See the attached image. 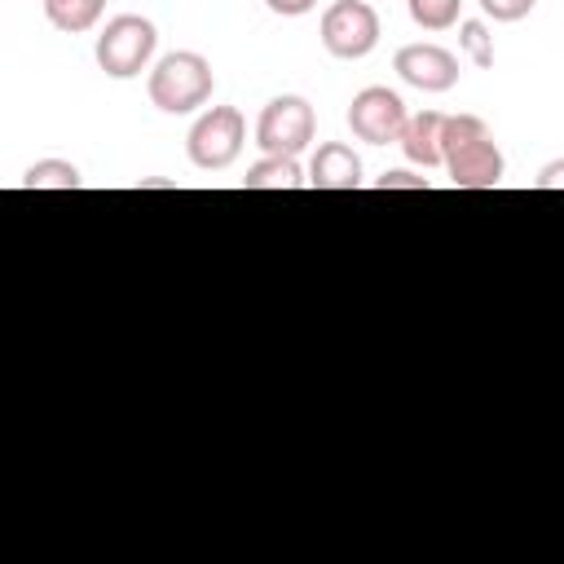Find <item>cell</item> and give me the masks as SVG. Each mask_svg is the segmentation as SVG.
Returning a JSON list of instances; mask_svg holds the SVG:
<instances>
[{
  "instance_id": "cell-18",
  "label": "cell",
  "mask_w": 564,
  "mask_h": 564,
  "mask_svg": "<svg viewBox=\"0 0 564 564\" xmlns=\"http://www.w3.org/2000/svg\"><path fill=\"white\" fill-rule=\"evenodd\" d=\"M533 189H564V159H551V163L533 176Z\"/></svg>"
},
{
  "instance_id": "cell-8",
  "label": "cell",
  "mask_w": 564,
  "mask_h": 564,
  "mask_svg": "<svg viewBox=\"0 0 564 564\" xmlns=\"http://www.w3.org/2000/svg\"><path fill=\"white\" fill-rule=\"evenodd\" d=\"M392 70L419 93H449L458 84V57L441 44H401Z\"/></svg>"
},
{
  "instance_id": "cell-3",
  "label": "cell",
  "mask_w": 564,
  "mask_h": 564,
  "mask_svg": "<svg viewBox=\"0 0 564 564\" xmlns=\"http://www.w3.org/2000/svg\"><path fill=\"white\" fill-rule=\"evenodd\" d=\"M154 44H159V31L150 18L141 13H119L101 26L97 44H93V57L97 66L110 75V79H137L150 57H154Z\"/></svg>"
},
{
  "instance_id": "cell-9",
  "label": "cell",
  "mask_w": 564,
  "mask_h": 564,
  "mask_svg": "<svg viewBox=\"0 0 564 564\" xmlns=\"http://www.w3.org/2000/svg\"><path fill=\"white\" fill-rule=\"evenodd\" d=\"M308 185L313 189H357L361 185V159L348 141H322L308 159Z\"/></svg>"
},
{
  "instance_id": "cell-19",
  "label": "cell",
  "mask_w": 564,
  "mask_h": 564,
  "mask_svg": "<svg viewBox=\"0 0 564 564\" xmlns=\"http://www.w3.org/2000/svg\"><path fill=\"white\" fill-rule=\"evenodd\" d=\"M264 4H269L278 18H304V13H308L317 0H264Z\"/></svg>"
},
{
  "instance_id": "cell-12",
  "label": "cell",
  "mask_w": 564,
  "mask_h": 564,
  "mask_svg": "<svg viewBox=\"0 0 564 564\" xmlns=\"http://www.w3.org/2000/svg\"><path fill=\"white\" fill-rule=\"evenodd\" d=\"M40 4H44V18L57 31H66V35L93 31L97 18H101V9H106V0H40Z\"/></svg>"
},
{
  "instance_id": "cell-14",
  "label": "cell",
  "mask_w": 564,
  "mask_h": 564,
  "mask_svg": "<svg viewBox=\"0 0 564 564\" xmlns=\"http://www.w3.org/2000/svg\"><path fill=\"white\" fill-rule=\"evenodd\" d=\"M405 9L423 31H449L463 13V0H405Z\"/></svg>"
},
{
  "instance_id": "cell-16",
  "label": "cell",
  "mask_w": 564,
  "mask_h": 564,
  "mask_svg": "<svg viewBox=\"0 0 564 564\" xmlns=\"http://www.w3.org/2000/svg\"><path fill=\"white\" fill-rule=\"evenodd\" d=\"M538 0H480V9L494 18V22H520L533 13Z\"/></svg>"
},
{
  "instance_id": "cell-15",
  "label": "cell",
  "mask_w": 564,
  "mask_h": 564,
  "mask_svg": "<svg viewBox=\"0 0 564 564\" xmlns=\"http://www.w3.org/2000/svg\"><path fill=\"white\" fill-rule=\"evenodd\" d=\"M458 31H463V35H458V48L467 53V62L480 66V70L494 66V35L485 31V22L467 18V22H458Z\"/></svg>"
},
{
  "instance_id": "cell-6",
  "label": "cell",
  "mask_w": 564,
  "mask_h": 564,
  "mask_svg": "<svg viewBox=\"0 0 564 564\" xmlns=\"http://www.w3.org/2000/svg\"><path fill=\"white\" fill-rule=\"evenodd\" d=\"M379 44V13L370 0H335L322 13V48L339 62H357Z\"/></svg>"
},
{
  "instance_id": "cell-4",
  "label": "cell",
  "mask_w": 564,
  "mask_h": 564,
  "mask_svg": "<svg viewBox=\"0 0 564 564\" xmlns=\"http://www.w3.org/2000/svg\"><path fill=\"white\" fill-rule=\"evenodd\" d=\"M247 145V119L238 106H212L194 119L189 137H185V154L194 167L203 172H225Z\"/></svg>"
},
{
  "instance_id": "cell-10",
  "label": "cell",
  "mask_w": 564,
  "mask_h": 564,
  "mask_svg": "<svg viewBox=\"0 0 564 564\" xmlns=\"http://www.w3.org/2000/svg\"><path fill=\"white\" fill-rule=\"evenodd\" d=\"M441 132H445V115L441 110H419L405 119V132H401V150L410 163L419 167H445V154H441Z\"/></svg>"
},
{
  "instance_id": "cell-5",
  "label": "cell",
  "mask_w": 564,
  "mask_h": 564,
  "mask_svg": "<svg viewBox=\"0 0 564 564\" xmlns=\"http://www.w3.org/2000/svg\"><path fill=\"white\" fill-rule=\"evenodd\" d=\"M313 132H317V115L300 93L273 97L256 119V145L282 159H300L313 145Z\"/></svg>"
},
{
  "instance_id": "cell-11",
  "label": "cell",
  "mask_w": 564,
  "mask_h": 564,
  "mask_svg": "<svg viewBox=\"0 0 564 564\" xmlns=\"http://www.w3.org/2000/svg\"><path fill=\"white\" fill-rule=\"evenodd\" d=\"M300 185H308V172L300 167V159H282V154H264L242 176V189H300Z\"/></svg>"
},
{
  "instance_id": "cell-17",
  "label": "cell",
  "mask_w": 564,
  "mask_h": 564,
  "mask_svg": "<svg viewBox=\"0 0 564 564\" xmlns=\"http://www.w3.org/2000/svg\"><path fill=\"white\" fill-rule=\"evenodd\" d=\"M375 189H383V194H388V189H432V181H427V176H414V172H401V167H397V172H383V176L375 181Z\"/></svg>"
},
{
  "instance_id": "cell-2",
  "label": "cell",
  "mask_w": 564,
  "mask_h": 564,
  "mask_svg": "<svg viewBox=\"0 0 564 564\" xmlns=\"http://www.w3.org/2000/svg\"><path fill=\"white\" fill-rule=\"evenodd\" d=\"M212 88H216L212 62L194 48H176V53L159 57V66L145 79V93H150L154 110H163V115H194L212 97Z\"/></svg>"
},
{
  "instance_id": "cell-1",
  "label": "cell",
  "mask_w": 564,
  "mask_h": 564,
  "mask_svg": "<svg viewBox=\"0 0 564 564\" xmlns=\"http://www.w3.org/2000/svg\"><path fill=\"white\" fill-rule=\"evenodd\" d=\"M441 154H445V172L458 189L502 185L507 159H502V150H498V141H494V132L480 115H445Z\"/></svg>"
},
{
  "instance_id": "cell-13",
  "label": "cell",
  "mask_w": 564,
  "mask_h": 564,
  "mask_svg": "<svg viewBox=\"0 0 564 564\" xmlns=\"http://www.w3.org/2000/svg\"><path fill=\"white\" fill-rule=\"evenodd\" d=\"M84 176L70 159H35L22 172V189H79Z\"/></svg>"
},
{
  "instance_id": "cell-7",
  "label": "cell",
  "mask_w": 564,
  "mask_h": 564,
  "mask_svg": "<svg viewBox=\"0 0 564 564\" xmlns=\"http://www.w3.org/2000/svg\"><path fill=\"white\" fill-rule=\"evenodd\" d=\"M405 119H410V110H405L401 93H392V88H383V84H370V88H361V93L348 101V128H352V137L366 141V145L401 141Z\"/></svg>"
}]
</instances>
